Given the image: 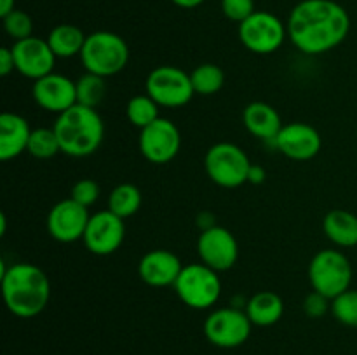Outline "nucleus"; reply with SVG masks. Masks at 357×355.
Returning a JSON list of instances; mask_svg holds the SVG:
<instances>
[{"mask_svg": "<svg viewBox=\"0 0 357 355\" xmlns=\"http://www.w3.org/2000/svg\"><path fill=\"white\" fill-rule=\"evenodd\" d=\"M288 38L300 52L319 56L338 47L351 31V16L335 0H302L289 13Z\"/></svg>", "mask_w": 357, "mask_h": 355, "instance_id": "nucleus-1", "label": "nucleus"}, {"mask_svg": "<svg viewBox=\"0 0 357 355\" xmlns=\"http://www.w3.org/2000/svg\"><path fill=\"white\" fill-rule=\"evenodd\" d=\"M7 310L20 319L42 313L51 298V282L42 268L31 263H14L0 277Z\"/></svg>", "mask_w": 357, "mask_h": 355, "instance_id": "nucleus-2", "label": "nucleus"}, {"mask_svg": "<svg viewBox=\"0 0 357 355\" xmlns=\"http://www.w3.org/2000/svg\"><path fill=\"white\" fill-rule=\"evenodd\" d=\"M61 153L75 159L89 157L100 150L105 138V124L96 108L75 104L58 115L54 125Z\"/></svg>", "mask_w": 357, "mask_h": 355, "instance_id": "nucleus-3", "label": "nucleus"}, {"mask_svg": "<svg viewBox=\"0 0 357 355\" xmlns=\"http://www.w3.org/2000/svg\"><path fill=\"white\" fill-rule=\"evenodd\" d=\"M80 61L86 72L108 79L121 73L128 66L129 47L124 38L114 31H94L87 35L80 52Z\"/></svg>", "mask_w": 357, "mask_h": 355, "instance_id": "nucleus-4", "label": "nucleus"}, {"mask_svg": "<svg viewBox=\"0 0 357 355\" xmlns=\"http://www.w3.org/2000/svg\"><path fill=\"white\" fill-rule=\"evenodd\" d=\"M173 287L188 308L208 310L215 306L222 296V278L218 271L204 263H192L185 265Z\"/></svg>", "mask_w": 357, "mask_h": 355, "instance_id": "nucleus-5", "label": "nucleus"}, {"mask_svg": "<svg viewBox=\"0 0 357 355\" xmlns=\"http://www.w3.org/2000/svg\"><path fill=\"white\" fill-rule=\"evenodd\" d=\"M309 281L312 291L335 299L351 289L352 265L338 249H323L310 260Z\"/></svg>", "mask_w": 357, "mask_h": 355, "instance_id": "nucleus-6", "label": "nucleus"}, {"mask_svg": "<svg viewBox=\"0 0 357 355\" xmlns=\"http://www.w3.org/2000/svg\"><path fill=\"white\" fill-rule=\"evenodd\" d=\"M204 169L209 180L218 187L237 188L248 183L251 162L239 145L222 141L206 152Z\"/></svg>", "mask_w": 357, "mask_h": 355, "instance_id": "nucleus-7", "label": "nucleus"}, {"mask_svg": "<svg viewBox=\"0 0 357 355\" xmlns=\"http://www.w3.org/2000/svg\"><path fill=\"white\" fill-rule=\"evenodd\" d=\"M145 90L159 106L181 108L195 96L190 73L173 65H160L149 73Z\"/></svg>", "mask_w": 357, "mask_h": 355, "instance_id": "nucleus-8", "label": "nucleus"}, {"mask_svg": "<svg viewBox=\"0 0 357 355\" xmlns=\"http://www.w3.org/2000/svg\"><path fill=\"white\" fill-rule=\"evenodd\" d=\"M239 38L244 47L255 54H272L288 38V28L275 14L255 10L239 24Z\"/></svg>", "mask_w": 357, "mask_h": 355, "instance_id": "nucleus-9", "label": "nucleus"}, {"mask_svg": "<svg viewBox=\"0 0 357 355\" xmlns=\"http://www.w3.org/2000/svg\"><path fill=\"white\" fill-rule=\"evenodd\" d=\"M250 317L246 312L236 306H225L209 313L204 320L206 340L218 348H237L251 336Z\"/></svg>", "mask_w": 357, "mask_h": 355, "instance_id": "nucleus-10", "label": "nucleus"}, {"mask_svg": "<svg viewBox=\"0 0 357 355\" xmlns=\"http://www.w3.org/2000/svg\"><path fill=\"white\" fill-rule=\"evenodd\" d=\"M139 152L150 164H169L181 148L180 129L169 118L159 117L139 132Z\"/></svg>", "mask_w": 357, "mask_h": 355, "instance_id": "nucleus-11", "label": "nucleus"}, {"mask_svg": "<svg viewBox=\"0 0 357 355\" xmlns=\"http://www.w3.org/2000/svg\"><path fill=\"white\" fill-rule=\"evenodd\" d=\"M197 254L201 263L215 271H227L239 260V244L234 233L223 226L202 230L197 239Z\"/></svg>", "mask_w": 357, "mask_h": 355, "instance_id": "nucleus-12", "label": "nucleus"}, {"mask_svg": "<svg viewBox=\"0 0 357 355\" xmlns=\"http://www.w3.org/2000/svg\"><path fill=\"white\" fill-rule=\"evenodd\" d=\"M126 237L124 219L105 209L91 214L84 233V246L96 256H108L122 246Z\"/></svg>", "mask_w": 357, "mask_h": 355, "instance_id": "nucleus-13", "label": "nucleus"}, {"mask_svg": "<svg viewBox=\"0 0 357 355\" xmlns=\"http://www.w3.org/2000/svg\"><path fill=\"white\" fill-rule=\"evenodd\" d=\"M89 218L91 214L87 212V207L80 205L73 198H65L52 205L49 211L47 232L58 242H77L84 239Z\"/></svg>", "mask_w": 357, "mask_h": 355, "instance_id": "nucleus-14", "label": "nucleus"}, {"mask_svg": "<svg viewBox=\"0 0 357 355\" xmlns=\"http://www.w3.org/2000/svg\"><path fill=\"white\" fill-rule=\"evenodd\" d=\"M272 145L288 159L296 162H307L314 159L323 148V138L319 131L305 122H291L282 125L281 132Z\"/></svg>", "mask_w": 357, "mask_h": 355, "instance_id": "nucleus-15", "label": "nucleus"}, {"mask_svg": "<svg viewBox=\"0 0 357 355\" xmlns=\"http://www.w3.org/2000/svg\"><path fill=\"white\" fill-rule=\"evenodd\" d=\"M10 49H13L14 63H16V72H20L26 79L35 82V80L52 73L56 56L49 47L47 40H42V38L31 35L24 40L14 42Z\"/></svg>", "mask_w": 357, "mask_h": 355, "instance_id": "nucleus-16", "label": "nucleus"}, {"mask_svg": "<svg viewBox=\"0 0 357 355\" xmlns=\"http://www.w3.org/2000/svg\"><path fill=\"white\" fill-rule=\"evenodd\" d=\"M33 100L42 110L51 113H63L77 104V86L72 79L61 73H49L35 80L31 87Z\"/></svg>", "mask_w": 357, "mask_h": 355, "instance_id": "nucleus-17", "label": "nucleus"}, {"mask_svg": "<svg viewBox=\"0 0 357 355\" xmlns=\"http://www.w3.org/2000/svg\"><path fill=\"white\" fill-rule=\"evenodd\" d=\"M183 270L180 258L167 249L149 251L138 263V275L150 287L174 285Z\"/></svg>", "mask_w": 357, "mask_h": 355, "instance_id": "nucleus-18", "label": "nucleus"}, {"mask_svg": "<svg viewBox=\"0 0 357 355\" xmlns=\"http://www.w3.org/2000/svg\"><path fill=\"white\" fill-rule=\"evenodd\" d=\"M33 129L20 113L6 111L0 115V160L7 162L28 150V141Z\"/></svg>", "mask_w": 357, "mask_h": 355, "instance_id": "nucleus-19", "label": "nucleus"}, {"mask_svg": "<svg viewBox=\"0 0 357 355\" xmlns=\"http://www.w3.org/2000/svg\"><path fill=\"white\" fill-rule=\"evenodd\" d=\"M243 122L246 131L261 141L274 143L282 129L279 111L265 101H253L243 111Z\"/></svg>", "mask_w": 357, "mask_h": 355, "instance_id": "nucleus-20", "label": "nucleus"}, {"mask_svg": "<svg viewBox=\"0 0 357 355\" xmlns=\"http://www.w3.org/2000/svg\"><path fill=\"white\" fill-rule=\"evenodd\" d=\"M244 312L250 317L251 324L258 327H271L282 319L284 301L274 291H260L246 301Z\"/></svg>", "mask_w": 357, "mask_h": 355, "instance_id": "nucleus-21", "label": "nucleus"}, {"mask_svg": "<svg viewBox=\"0 0 357 355\" xmlns=\"http://www.w3.org/2000/svg\"><path fill=\"white\" fill-rule=\"evenodd\" d=\"M323 230L335 246H357V216L354 212L345 211V209H333L324 216Z\"/></svg>", "mask_w": 357, "mask_h": 355, "instance_id": "nucleus-22", "label": "nucleus"}, {"mask_svg": "<svg viewBox=\"0 0 357 355\" xmlns=\"http://www.w3.org/2000/svg\"><path fill=\"white\" fill-rule=\"evenodd\" d=\"M87 35L75 24H58L47 35V44L56 58H73L80 56Z\"/></svg>", "mask_w": 357, "mask_h": 355, "instance_id": "nucleus-23", "label": "nucleus"}, {"mask_svg": "<svg viewBox=\"0 0 357 355\" xmlns=\"http://www.w3.org/2000/svg\"><path fill=\"white\" fill-rule=\"evenodd\" d=\"M142 207V191L132 183H121L108 195V209L119 218L128 219Z\"/></svg>", "mask_w": 357, "mask_h": 355, "instance_id": "nucleus-24", "label": "nucleus"}, {"mask_svg": "<svg viewBox=\"0 0 357 355\" xmlns=\"http://www.w3.org/2000/svg\"><path fill=\"white\" fill-rule=\"evenodd\" d=\"M192 86L199 96H213L220 93L225 84V73L215 63H202L190 73Z\"/></svg>", "mask_w": 357, "mask_h": 355, "instance_id": "nucleus-25", "label": "nucleus"}, {"mask_svg": "<svg viewBox=\"0 0 357 355\" xmlns=\"http://www.w3.org/2000/svg\"><path fill=\"white\" fill-rule=\"evenodd\" d=\"M77 86V104L89 108H98L107 96V82L103 77L86 72L75 82Z\"/></svg>", "mask_w": 357, "mask_h": 355, "instance_id": "nucleus-26", "label": "nucleus"}, {"mask_svg": "<svg viewBox=\"0 0 357 355\" xmlns=\"http://www.w3.org/2000/svg\"><path fill=\"white\" fill-rule=\"evenodd\" d=\"M126 115L135 127L145 129L159 118V104L149 94H138L129 100Z\"/></svg>", "mask_w": 357, "mask_h": 355, "instance_id": "nucleus-27", "label": "nucleus"}, {"mask_svg": "<svg viewBox=\"0 0 357 355\" xmlns=\"http://www.w3.org/2000/svg\"><path fill=\"white\" fill-rule=\"evenodd\" d=\"M28 153L35 159H52L56 153H61L59 148L58 136H56L54 129L49 127H37L31 131L30 141H28Z\"/></svg>", "mask_w": 357, "mask_h": 355, "instance_id": "nucleus-28", "label": "nucleus"}, {"mask_svg": "<svg viewBox=\"0 0 357 355\" xmlns=\"http://www.w3.org/2000/svg\"><path fill=\"white\" fill-rule=\"evenodd\" d=\"M331 313L340 324L357 329V289H347L331 299Z\"/></svg>", "mask_w": 357, "mask_h": 355, "instance_id": "nucleus-29", "label": "nucleus"}, {"mask_svg": "<svg viewBox=\"0 0 357 355\" xmlns=\"http://www.w3.org/2000/svg\"><path fill=\"white\" fill-rule=\"evenodd\" d=\"M3 19V30L6 33L13 38L14 42L24 40V38L31 37L33 35V21L28 16L24 10L14 9L13 13L7 14Z\"/></svg>", "mask_w": 357, "mask_h": 355, "instance_id": "nucleus-30", "label": "nucleus"}, {"mask_svg": "<svg viewBox=\"0 0 357 355\" xmlns=\"http://www.w3.org/2000/svg\"><path fill=\"white\" fill-rule=\"evenodd\" d=\"M84 207H91L100 198V184L91 178H82L72 187V197Z\"/></svg>", "mask_w": 357, "mask_h": 355, "instance_id": "nucleus-31", "label": "nucleus"}, {"mask_svg": "<svg viewBox=\"0 0 357 355\" xmlns=\"http://www.w3.org/2000/svg\"><path fill=\"white\" fill-rule=\"evenodd\" d=\"M222 13L234 23H243L255 13V0H222Z\"/></svg>", "mask_w": 357, "mask_h": 355, "instance_id": "nucleus-32", "label": "nucleus"}, {"mask_svg": "<svg viewBox=\"0 0 357 355\" xmlns=\"http://www.w3.org/2000/svg\"><path fill=\"white\" fill-rule=\"evenodd\" d=\"M303 312L310 317V319H321L331 312V299L326 296L319 294V292L312 291L305 299H303Z\"/></svg>", "mask_w": 357, "mask_h": 355, "instance_id": "nucleus-33", "label": "nucleus"}, {"mask_svg": "<svg viewBox=\"0 0 357 355\" xmlns=\"http://www.w3.org/2000/svg\"><path fill=\"white\" fill-rule=\"evenodd\" d=\"M16 70V63H14V54L10 47L0 49V75L7 77Z\"/></svg>", "mask_w": 357, "mask_h": 355, "instance_id": "nucleus-34", "label": "nucleus"}, {"mask_svg": "<svg viewBox=\"0 0 357 355\" xmlns=\"http://www.w3.org/2000/svg\"><path fill=\"white\" fill-rule=\"evenodd\" d=\"M265 178H267V173H265L264 167L258 166V164H251L250 174H248V183L261 184L265 181Z\"/></svg>", "mask_w": 357, "mask_h": 355, "instance_id": "nucleus-35", "label": "nucleus"}, {"mask_svg": "<svg viewBox=\"0 0 357 355\" xmlns=\"http://www.w3.org/2000/svg\"><path fill=\"white\" fill-rule=\"evenodd\" d=\"M174 6L181 7V9H195V7L201 6L204 0H171Z\"/></svg>", "mask_w": 357, "mask_h": 355, "instance_id": "nucleus-36", "label": "nucleus"}, {"mask_svg": "<svg viewBox=\"0 0 357 355\" xmlns=\"http://www.w3.org/2000/svg\"><path fill=\"white\" fill-rule=\"evenodd\" d=\"M14 2H16V0H0V16L6 17L7 14L13 13Z\"/></svg>", "mask_w": 357, "mask_h": 355, "instance_id": "nucleus-37", "label": "nucleus"}, {"mask_svg": "<svg viewBox=\"0 0 357 355\" xmlns=\"http://www.w3.org/2000/svg\"><path fill=\"white\" fill-rule=\"evenodd\" d=\"M7 233V216L3 214H0V237H3Z\"/></svg>", "mask_w": 357, "mask_h": 355, "instance_id": "nucleus-38", "label": "nucleus"}]
</instances>
